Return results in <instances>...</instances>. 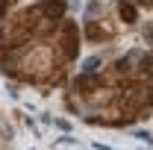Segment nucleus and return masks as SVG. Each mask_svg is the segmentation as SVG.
I'll return each mask as SVG.
<instances>
[{
	"label": "nucleus",
	"instance_id": "obj_3",
	"mask_svg": "<svg viewBox=\"0 0 153 150\" xmlns=\"http://www.w3.org/2000/svg\"><path fill=\"white\" fill-rule=\"evenodd\" d=\"M12 9V0H0V21L6 18V12Z\"/></svg>",
	"mask_w": 153,
	"mask_h": 150
},
{
	"label": "nucleus",
	"instance_id": "obj_1",
	"mask_svg": "<svg viewBox=\"0 0 153 150\" xmlns=\"http://www.w3.org/2000/svg\"><path fill=\"white\" fill-rule=\"evenodd\" d=\"M79 41L65 0H33L0 21V74L21 85L56 88L74 68Z\"/></svg>",
	"mask_w": 153,
	"mask_h": 150
},
{
	"label": "nucleus",
	"instance_id": "obj_2",
	"mask_svg": "<svg viewBox=\"0 0 153 150\" xmlns=\"http://www.w3.org/2000/svg\"><path fill=\"white\" fill-rule=\"evenodd\" d=\"M65 109L94 127H130L153 112V53L130 47L94 59L68 82Z\"/></svg>",
	"mask_w": 153,
	"mask_h": 150
},
{
	"label": "nucleus",
	"instance_id": "obj_4",
	"mask_svg": "<svg viewBox=\"0 0 153 150\" xmlns=\"http://www.w3.org/2000/svg\"><path fill=\"white\" fill-rule=\"evenodd\" d=\"M133 3L138 6V9H147V12L153 9V0H133Z\"/></svg>",
	"mask_w": 153,
	"mask_h": 150
}]
</instances>
